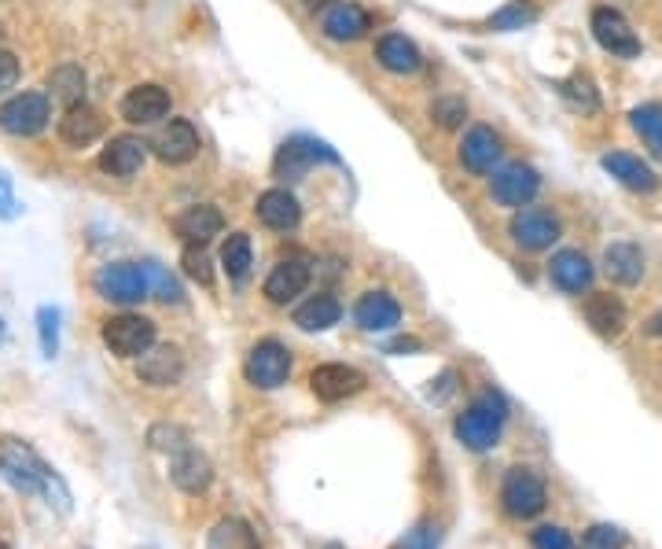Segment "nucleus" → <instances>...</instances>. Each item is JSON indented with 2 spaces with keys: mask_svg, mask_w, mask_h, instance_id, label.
Wrapping results in <instances>:
<instances>
[{
  "mask_svg": "<svg viewBox=\"0 0 662 549\" xmlns=\"http://www.w3.org/2000/svg\"><path fill=\"white\" fill-rule=\"evenodd\" d=\"M548 277L559 292L567 295H582L585 288L593 284V263L582 255V251H559V255L548 263Z\"/></svg>",
  "mask_w": 662,
  "mask_h": 549,
  "instance_id": "f3484780",
  "label": "nucleus"
},
{
  "mask_svg": "<svg viewBox=\"0 0 662 549\" xmlns=\"http://www.w3.org/2000/svg\"><path fill=\"white\" fill-rule=\"evenodd\" d=\"M431 115H434V123L442 126V129H453V126H460V123H464V115H468V107H464V100L442 97V100H434Z\"/></svg>",
  "mask_w": 662,
  "mask_h": 549,
  "instance_id": "58836bf2",
  "label": "nucleus"
},
{
  "mask_svg": "<svg viewBox=\"0 0 662 549\" xmlns=\"http://www.w3.org/2000/svg\"><path fill=\"white\" fill-rule=\"evenodd\" d=\"M390 549H438V532L431 524H419L413 532H405Z\"/></svg>",
  "mask_w": 662,
  "mask_h": 549,
  "instance_id": "a19ab883",
  "label": "nucleus"
},
{
  "mask_svg": "<svg viewBox=\"0 0 662 549\" xmlns=\"http://www.w3.org/2000/svg\"><path fill=\"white\" fill-rule=\"evenodd\" d=\"M96 292L104 295L111 303H140L147 295V281H144V269L133 266V263H115V266H104L96 273Z\"/></svg>",
  "mask_w": 662,
  "mask_h": 549,
  "instance_id": "0eeeda50",
  "label": "nucleus"
},
{
  "mask_svg": "<svg viewBox=\"0 0 662 549\" xmlns=\"http://www.w3.org/2000/svg\"><path fill=\"white\" fill-rule=\"evenodd\" d=\"M0 472L15 483L26 495H44L49 506H55L60 513H70V490L67 483L55 476V469H49L30 443L23 439H0Z\"/></svg>",
  "mask_w": 662,
  "mask_h": 549,
  "instance_id": "f257e3e1",
  "label": "nucleus"
},
{
  "mask_svg": "<svg viewBox=\"0 0 662 549\" xmlns=\"http://www.w3.org/2000/svg\"><path fill=\"white\" fill-rule=\"evenodd\" d=\"M534 549H574V538L556 524H545L534 532Z\"/></svg>",
  "mask_w": 662,
  "mask_h": 549,
  "instance_id": "37998d69",
  "label": "nucleus"
},
{
  "mask_svg": "<svg viewBox=\"0 0 662 549\" xmlns=\"http://www.w3.org/2000/svg\"><path fill=\"white\" fill-rule=\"evenodd\" d=\"M593 37L600 41V49H608L611 55H622V60H633L640 52L637 34L629 30V23L614 8H596L593 12Z\"/></svg>",
  "mask_w": 662,
  "mask_h": 549,
  "instance_id": "1a4fd4ad",
  "label": "nucleus"
},
{
  "mask_svg": "<svg viewBox=\"0 0 662 549\" xmlns=\"http://www.w3.org/2000/svg\"><path fill=\"white\" fill-rule=\"evenodd\" d=\"M170 92L163 86H140L122 100V118L133 126H155L158 118L170 115Z\"/></svg>",
  "mask_w": 662,
  "mask_h": 549,
  "instance_id": "dca6fc26",
  "label": "nucleus"
},
{
  "mask_svg": "<svg viewBox=\"0 0 662 549\" xmlns=\"http://www.w3.org/2000/svg\"><path fill=\"white\" fill-rule=\"evenodd\" d=\"M52 118V107H49V97L44 92H18V97L8 100L0 107V129L12 137H34L49 126Z\"/></svg>",
  "mask_w": 662,
  "mask_h": 549,
  "instance_id": "20e7f679",
  "label": "nucleus"
},
{
  "mask_svg": "<svg viewBox=\"0 0 662 549\" xmlns=\"http://www.w3.org/2000/svg\"><path fill=\"white\" fill-rule=\"evenodd\" d=\"M170 458H173V461H170V480L184 490V495H203V490L210 487L213 469H210V461L203 458V454L195 450L192 443L177 446Z\"/></svg>",
  "mask_w": 662,
  "mask_h": 549,
  "instance_id": "f8f14e48",
  "label": "nucleus"
},
{
  "mask_svg": "<svg viewBox=\"0 0 662 549\" xmlns=\"http://www.w3.org/2000/svg\"><path fill=\"white\" fill-rule=\"evenodd\" d=\"M49 89L52 97L60 100V104H86V74H81V67H74V63H67V67H55L49 74Z\"/></svg>",
  "mask_w": 662,
  "mask_h": 549,
  "instance_id": "2f4dec72",
  "label": "nucleus"
},
{
  "mask_svg": "<svg viewBox=\"0 0 662 549\" xmlns=\"http://www.w3.org/2000/svg\"><path fill=\"white\" fill-rule=\"evenodd\" d=\"M0 340H4V321H0Z\"/></svg>",
  "mask_w": 662,
  "mask_h": 549,
  "instance_id": "de8ad7c7",
  "label": "nucleus"
},
{
  "mask_svg": "<svg viewBox=\"0 0 662 549\" xmlns=\"http://www.w3.org/2000/svg\"><path fill=\"white\" fill-rule=\"evenodd\" d=\"M15 81H18V60L12 52L0 49V92L15 89Z\"/></svg>",
  "mask_w": 662,
  "mask_h": 549,
  "instance_id": "c03bdc74",
  "label": "nucleus"
},
{
  "mask_svg": "<svg viewBox=\"0 0 662 549\" xmlns=\"http://www.w3.org/2000/svg\"><path fill=\"white\" fill-rule=\"evenodd\" d=\"M328 549H342V546H328Z\"/></svg>",
  "mask_w": 662,
  "mask_h": 549,
  "instance_id": "09e8293b",
  "label": "nucleus"
},
{
  "mask_svg": "<svg viewBox=\"0 0 662 549\" xmlns=\"http://www.w3.org/2000/svg\"><path fill=\"white\" fill-rule=\"evenodd\" d=\"M603 170L611 174V178H619L626 189L633 192H651L659 184L655 170H651L648 163H640L637 155H626V152H611L603 155Z\"/></svg>",
  "mask_w": 662,
  "mask_h": 549,
  "instance_id": "393cba45",
  "label": "nucleus"
},
{
  "mask_svg": "<svg viewBox=\"0 0 662 549\" xmlns=\"http://www.w3.org/2000/svg\"><path fill=\"white\" fill-rule=\"evenodd\" d=\"M633 129L640 133V141L651 148V155L662 159V104H645L633 111Z\"/></svg>",
  "mask_w": 662,
  "mask_h": 549,
  "instance_id": "72a5a7b5",
  "label": "nucleus"
},
{
  "mask_svg": "<svg viewBox=\"0 0 662 549\" xmlns=\"http://www.w3.org/2000/svg\"><path fill=\"white\" fill-rule=\"evenodd\" d=\"M140 269H144L147 292H152L158 303H181L184 299V288L177 284V277L166 273L158 263H140Z\"/></svg>",
  "mask_w": 662,
  "mask_h": 549,
  "instance_id": "f704fd0d",
  "label": "nucleus"
},
{
  "mask_svg": "<svg viewBox=\"0 0 662 549\" xmlns=\"http://www.w3.org/2000/svg\"><path fill=\"white\" fill-rule=\"evenodd\" d=\"M603 269L614 284H637L645 277V255H640L637 244H611L603 251Z\"/></svg>",
  "mask_w": 662,
  "mask_h": 549,
  "instance_id": "bb28decb",
  "label": "nucleus"
},
{
  "mask_svg": "<svg viewBox=\"0 0 662 549\" xmlns=\"http://www.w3.org/2000/svg\"><path fill=\"white\" fill-rule=\"evenodd\" d=\"M100 133H104V118H100L89 104H74L67 107V115L60 118V137L70 148H86L96 141Z\"/></svg>",
  "mask_w": 662,
  "mask_h": 549,
  "instance_id": "b1692460",
  "label": "nucleus"
},
{
  "mask_svg": "<svg viewBox=\"0 0 662 549\" xmlns=\"http://www.w3.org/2000/svg\"><path fill=\"white\" fill-rule=\"evenodd\" d=\"M306 8H310V12H321V8H328V4H335V0H302Z\"/></svg>",
  "mask_w": 662,
  "mask_h": 549,
  "instance_id": "49530a36",
  "label": "nucleus"
},
{
  "mask_svg": "<svg viewBox=\"0 0 662 549\" xmlns=\"http://www.w3.org/2000/svg\"><path fill=\"white\" fill-rule=\"evenodd\" d=\"M147 144L137 141V137H115L104 152H100V170L111 174V178H133V174L144 166Z\"/></svg>",
  "mask_w": 662,
  "mask_h": 549,
  "instance_id": "a211bd4d",
  "label": "nucleus"
},
{
  "mask_svg": "<svg viewBox=\"0 0 662 549\" xmlns=\"http://www.w3.org/2000/svg\"><path fill=\"white\" fill-rule=\"evenodd\" d=\"M376 60L384 63L390 74H413V71H419V52H416V44L408 41V37H401V34L379 37Z\"/></svg>",
  "mask_w": 662,
  "mask_h": 549,
  "instance_id": "c85d7f7f",
  "label": "nucleus"
},
{
  "mask_svg": "<svg viewBox=\"0 0 662 549\" xmlns=\"http://www.w3.org/2000/svg\"><path fill=\"white\" fill-rule=\"evenodd\" d=\"M511 237H516V244L527 251H545L559 240V221L548 210L523 207L516 218H511Z\"/></svg>",
  "mask_w": 662,
  "mask_h": 549,
  "instance_id": "9d476101",
  "label": "nucleus"
},
{
  "mask_svg": "<svg viewBox=\"0 0 662 549\" xmlns=\"http://www.w3.org/2000/svg\"><path fill=\"white\" fill-rule=\"evenodd\" d=\"M207 549H262L258 542L255 527L247 520H236V516H225L213 524V532L207 538Z\"/></svg>",
  "mask_w": 662,
  "mask_h": 549,
  "instance_id": "7c9ffc66",
  "label": "nucleus"
},
{
  "mask_svg": "<svg viewBox=\"0 0 662 549\" xmlns=\"http://www.w3.org/2000/svg\"><path fill=\"white\" fill-rule=\"evenodd\" d=\"M541 189V178L534 166H508V170H501L497 178H493V200L505 203V207H523V203H530Z\"/></svg>",
  "mask_w": 662,
  "mask_h": 549,
  "instance_id": "2eb2a0df",
  "label": "nucleus"
},
{
  "mask_svg": "<svg viewBox=\"0 0 662 549\" xmlns=\"http://www.w3.org/2000/svg\"><path fill=\"white\" fill-rule=\"evenodd\" d=\"M181 263H184V273H189L192 281H199V284H213V269H210V255H207V247H195V244H189V247H184V255H181Z\"/></svg>",
  "mask_w": 662,
  "mask_h": 549,
  "instance_id": "4c0bfd02",
  "label": "nucleus"
},
{
  "mask_svg": "<svg viewBox=\"0 0 662 549\" xmlns=\"http://www.w3.org/2000/svg\"><path fill=\"white\" fill-rule=\"evenodd\" d=\"M0 549H4V542H0Z\"/></svg>",
  "mask_w": 662,
  "mask_h": 549,
  "instance_id": "8fccbe9b",
  "label": "nucleus"
},
{
  "mask_svg": "<svg viewBox=\"0 0 662 549\" xmlns=\"http://www.w3.org/2000/svg\"><path fill=\"white\" fill-rule=\"evenodd\" d=\"M15 214H18V203L12 192V181L0 174V218H15Z\"/></svg>",
  "mask_w": 662,
  "mask_h": 549,
  "instance_id": "a18cd8bd",
  "label": "nucleus"
},
{
  "mask_svg": "<svg viewBox=\"0 0 662 549\" xmlns=\"http://www.w3.org/2000/svg\"><path fill=\"white\" fill-rule=\"evenodd\" d=\"M313 163H339V155L313 137H291L276 155V174L280 178H302Z\"/></svg>",
  "mask_w": 662,
  "mask_h": 549,
  "instance_id": "6e6552de",
  "label": "nucleus"
},
{
  "mask_svg": "<svg viewBox=\"0 0 662 549\" xmlns=\"http://www.w3.org/2000/svg\"><path fill=\"white\" fill-rule=\"evenodd\" d=\"M155 155L163 163H189L195 152H199V133H195V126L189 123V118H170L163 129H158V137L152 141Z\"/></svg>",
  "mask_w": 662,
  "mask_h": 549,
  "instance_id": "4468645a",
  "label": "nucleus"
},
{
  "mask_svg": "<svg viewBox=\"0 0 662 549\" xmlns=\"http://www.w3.org/2000/svg\"><path fill=\"white\" fill-rule=\"evenodd\" d=\"M258 218H262L269 229L287 232V229L298 226L302 207H298V200L287 189H269L262 200H258Z\"/></svg>",
  "mask_w": 662,
  "mask_h": 549,
  "instance_id": "a878e982",
  "label": "nucleus"
},
{
  "mask_svg": "<svg viewBox=\"0 0 662 549\" xmlns=\"http://www.w3.org/2000/svg\"><path fill=\"white\" fill-rule=\"evenodd\" d=\"M324 34L332 41H358V37L368 34V15L361 12L358 4H332V12L324 15Z\"/></svg>",
  "mask_w": 662,
  "mask_h": 549,
  "instance_id": "cd10ccee",
  "label": "nucleus"
},
{
  "mask_svg": "<svg viewBox=\"0 0 662 549\" xmlns=\"http://www.w3.org/2000/svg\"><path fill=\"white\" fill-rule=\"evenodd\" d=\"M537 12L530 4H523V0H516V4H508L505 12H497L490 18L493 30H523L527 23H534Z\"/></svg>",
  "mask_w": 662,
  "mask_h": 549,
  "instance_id": "e433bc0d",
  "label": "nucleus"
},
{
  "mask_svg": "<svg viewBox=\"0 0 662 549\" xmlns=\"http://www.w3.org/2000/svg\"><path fill=\"white\" fill-rule=\"evenodd\" d=\"M622 546H626V535L608 524L589 527V535H585V542H582V549H622Z\"/></svg>",
  "mask_w": 662,
  "mask_h": 549,
  "instance_id": "ea45409f",
  "label": "nucleus"
},
{
  "mask_svg": "<svg viewBox=\"0 0 662 549\" xmlns=\"http://www.w3.org/2000/svg\"><path fill=\"white\" fill-rule=\"evenodd\" d=\"M173 229H177V237H181L184 244L207 247L213 237H221V229H225V218H221V210L210 207V203H195V207L177 214Z\"/></svg>",
  "mask_w": 662,
  "mask_h": 549,
  "instance_id": "ddd939ff",
  "label": "nucleus"
},
{
  "mask_svg": "<svg viewBox=\"0 0 662 549\" xmlns=\"http://www.w3.org/2000/svg\"><path fill=\"white\" fill-rule=\"evenodd\" d=\"M563 97L571 100L574 107H582V111H593V107H596V92H593V81H589V78H571V81H563Z\"/></svg>",
  "mask_w": 662,
  "mask_h": 549,
  "instance_id": "79ce46f5",
  "label": "nucleus"
},
{
  "mask_svg": "<svg viewBox=\"0 0 662 549\" xmlns=\"http://www.w3.org/2000/svg\"><path fill=\"white\" fill-rule=\"evenodd\" d=\"M37 336H41L44 358L60 355V310H55V306H41V310H37Z\"/></svg>",
  "mask_w": 662,
  "mask_h": 549,
  "instance_id": "c9c22d12",
  "label": "nucleus"
},
{
  "mask_svg": "<svg viewBox=\"0 0 662 549\" xmlns=\"http://www.w3.org/2000/svg\"><path fill=\"white\" fill-rule=\"evenodd\" d=\"M306 284H310V266H306L302 258H284V263L265 277V295L273 303H291L295 295L306 292Z\"/></svg>",
  "mask_w": 662,
  "mask_h": 549,
  "instance_id": "412c9836",
  "label": "nucleus"
},
{
  "mask_svg": "<svg viewBox=\"0 0 662 549\" xmlns=\"http://www.w3.org/2000/svg\"><path fill=\"white\" fill-rule=\"evenodd\" d=\"M501 501H505V513L516 520H530L545 509V483H541L537 472L530 469H511L505 476V487H501Z\"/></svg>",
  "mask_w": 662,
  "mask_h": 549,
  "instance_id": "39448f33",
  "label": "nucleus"
},
{
  "mask_svg": "<svg viewBox=\"0 0 662 549\" xmlns=\"http://www.w3.org/2000/svg\"><path fill=\"white\" fill-rule=\"evenodd\" d=\"M501 152H505V148H501V137L493 133L490 126H475L460 144V163L468 166L471 174H490L493 163L501 159Z\"/></svg>",
  "mask_w": 662,
  "mask_h": 549,
  "instance_id": "6ab92c4d",
  "label": "nucleus"
},
{
  "mask_svg": "<svg viewBox=\"0 0 662 549\" xmlns=\"http://www.w3.org/2000/svg\"><path fill=\"white\" fill-rule=\"evenodd\" d=\"M339 318H342V306L335 295H313V299H306L295 310V324L306 332H324L332 324H339Z\"/></svg>",
  "mask_w": 662,
  "mask_h": 549,
  "instance_id": "c756f323",
  "label": "nucleus"
},
{
  "mask_svg": "<svg viewBox=\"0 0 662 549\" xmlns=\"http://www.w3.org/2000/svg\"><path fill=\"white\" fill-rule=\"evenodd\" d=\"M104 343L118 358H140L155 347V324L140 314H118L104 321Z\"/></svg>",
  "mask_w": 662,
  "mask_h": 549,
  "instance_id": "7ed1b4c3",
  "label": "nucleus"
},
{
  "mask_svg": "<svg viewBox=\"0 0 662 549\" xmlns=\"http://www.w3.org/2000/svg\"><path fill=\"white\" fill-rule=\"evenodd\" d=\"M137 372H140V380H144V384L170 387L184 376V361L173 347H152L147 355H140Z\"/></svg>",
  "mask_w": 662,
  "mask_h": 549,
  "instance_id": "4be33fe9",
  "label": "nucleus"
},
{
  "mask_svg": "<svg viewBox=\"0 0 662 549\" xmlns=\"http://www.w3.org/2000/svg\"><path fill=\"white\" fill-rule=\"evenodd\" d=\"M221 263H225V273L232 277V281H244V277L250 273V266H255L247 232H232V237L225 240V247H221Z\"/></svg>",
  "mask_w": 662,
  "mask_h": 549,
  "instance_id": "473e14b6",
  "label": "nucleus"
},
{
  "mask_svg": "<svg viewBox=\"0 0 662 549\" xmlns=\"http://www.w3.org/2000/svg\"><path fill=\"white\" fill-rule=\"evenodd\" d=\"M353 318H358V324L365 332H390V329H398V321H401V306L394 295L368 292V295H361Z\"/></svg>",
  "mask_w": 662,
  "mask_h": 549,
  "instance_id": "aec40b11",
  "label": "nucleus"
},
{
  "mask_svg": "<svg viewBox=\"0 0 662 549\" xmlns=\"http://www.w3.org/2000/svg\"><path fill=\"white\" fill-rule=\"evenodd\" d=\"M505 417H508L505 398L486 391V395H479V403L456 417V439L468 446V450H490L501 439Z\"/></svg>",
  "mask_w": 662,
  "mask_h": 549,
  "instance_id": "f03ea898",
  "label": "nucleus"
},
{
  "mask_svg": "<svg viewBox=\"0 0 662 549\" xmlns=\"http://www.w3.org/2000/svg\"><path fill=\"white\" fill-rule=\"evenodd\" d=\"M244 372H247V380H250L255 387L276 391L280 384H287V376H291V355H287L284 343L262 340V343H258V347L247 355Z\"/></svg>",
  "mask_w": 662,
  "mask_h": 549,
  "instance_id": "423d86ee",
  "label": "nucleus"
},
{
  "mask_svg": "<svg viewBox=\"0 0 662 549\" xmlns=\"http://www.w3.org/2000/svg\"><path fill=\"white\" fill-rule=\"evenodd\" d=\"M585 318H589L596 336L614 340V336H622V329H626V306L614 299V295L596 292L585 299Z\"/></svg>",
  "mask_w": 662,
  "mask_h": 549,
  "instance_id": "5701e85b",
  "label": "nucleus"
},
{
  "mask_svg": "<svg viewBox=\"0 0 662 549\" xmlns=\"http://www.w3.org/2000/svg\"><path fill=\"white\" fill-rule=\"evenodd\" d=\"M310 387H313V395L321 398V403H342V398L358 395V391L365 387V376H361L358 369L332 361V366H316L313 369Z\"/></svg>",
  "mask_w": 662,
  "mask_h": 549,
  "instance_id": "9b49d317",
  "label": "nucleus"
}]
</instances>
